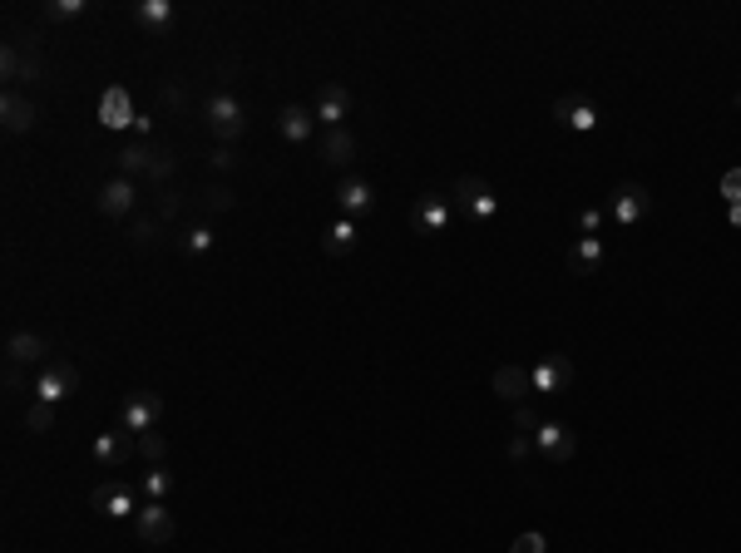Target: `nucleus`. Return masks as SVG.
Wrapping results in <instances>:
<instances>
[{"label": "nucleus", "mask_w": 741, "mask_h": 553, "mask_svg": "<svg viewBox=\"0 0 741 553\" xmlns=\"http://www.w3.org/2000/svg\"><path fill=\"white\" fill-rule=\"evenodd\" d=\"M35 400H50V405H60L65 395L80 391V366L75 361H45V371L35 376Z\"/></svg>", "instance_id": "obj_6"}, {"label": "nucleus", "mask_w": 741, "mask_h": 553, "mask_svg": "<svg viewBox=\"0 0 741 553\" xmlns=\"http://www.w3.org/2000/svg\"><path fill=\"white\" fill-rule=\"evenodd\" d=\"M164 420V395L159 391H129L124 395V405H119V425L129 430V435H144V430H154Z\"/></svg>", "instance_id": "obj_4"}, {"label": "nucleus", "mask_w": 741, "mask_h": 553, "mask_svg": "<svg viewBox=\"0 0 741 553\" xmlns=\"http://www.w3.org/2000/svg\"><path fill=\"white\" fill-rule=\"evenodd\" d=\"M603 218H608V208H578V213H574L578 237H598V228H603Z\"/></svg>", "instance_id": "obj_31"}, {"label": "nucleus", "mask_w": 741, "mask_h": 553, "mask_svg": "<svg viewBox=\"0 0 741 553\" xmlns=\"http://www.w3.org/2000/svg\"><path fill=\"white\" fill-rule=\"evenodd\" d=\"M134 203H139V183H134V178H119V173H114V178L99 188V213H104V218H129Z\"/></svg>", "instance_id": "obj_13"}, {"label": "nucleus", "mask_w": 741, "mask_h": 553, "mask_svg": "<svg viewBox=\"0 0 741 553\" xmlns=\"http://www.w3.org/2000/svg\"><path fill=\"white\" fill-rule=\"evenodd\" d=\"M233 163H238V154H233V149H228V144H223V149H218V154H213V168H218V173H223V168H233Z\"/></svg>", "instance_id": "obj_42"}, {"label": "nucleus", "mask_w": 741, "mask_h": 553, "mask_svg": "<svg viewBox=\"0 0 741 553\" xmlns=\"http://www.w3.org/2000/svg\"><path fill=\"white\" fill-rule=\"evenodd\" d=\"M509 553H549V539H544L539 529H529V534H519V539L509 544Z\"/></svg>", "instance_id": "obj_35"}, {"label": "nucleus", "mask_w": 741, "mask_h": 553, "mask_svg": "<svg viewBox=\"0 0 741 553\" xmlns=\"http://www.w3.org/2000/svg\"><path fill=\"white\" fill-rule=\"evenodd\" d=\"M139 455H144L149 465H164L168 440H164V435H154V430H144V435H139Z\"/></svg>", "instance_id": "obj_32"}, {"label": "nucleus", "mask_w": 741, "mask_h": 553, "mask_svg": "<svg viewBox=\"0 0 741 553\" xmlns=\"http://www.w3.org/2000/svg\"><path fill=\"white\" fill-rule=\"evenodd\" d=\"M134 534L144 539V544H168L173 534H178V519L168 514V504H159V499H149L139 514H134Z\"/></svg>", "instance_id": "obj_11"}, {"label": "nucleus", "mask_w": 741, "mask_h": 553, "mask_svg": "<svg viewBox=\"0 0 741 553\" xmlns=\"http://www.w3.org/2000/svg\"><path fill=\"white\" fill-rule=\"evenodd\" d=\"M129 15H134L144 30H168V25H173V0H139Z\"/></svg>", "instance_id": "obj_24"}, {"label": "nucleus", "mask_w": 741, "mask_h": 553, "mask_svg": "<svg viewBox=\"0 0 741 553\" xmlns=\"http://www.w3.org/2000/svg\"><path fill=\"white\" fill-rule=\"evenodd\" d=\"M603 267V237H578L574 247H569V272L574 277H588V272H598Z\"/></svg>", "instance_id": "obj_23"}, {"label": "nucleus", "mask_w": 741, "mask_h": 553, "mask_svg": "<svg viewBox=\"0 0 741 553\" xmlns=\"http://www.w3.org/2000/svg\"><path fill=\"white\" fill-rule=\"evenodd\" d=\"M653 213V193L643 188V183H618L613 193H608V218L618 223V228H633V223H643Z\"/></svg>", "instance_id": "obj_3"}, {"label": "nucleus", "mask_w": 741, "mask_h": 553, "mask_svg": "<svg viewBox=\"0 0 741 553\" xmlns=\"http://www.w3.org/2000/svg\"><path fill=\"white\" fill-rule=\"evenodd\" d=\"M173 168H178V163H173V154H168V149H154V163H149V183H168V178H173Z\"/></svg>", "instance_id": "obj_34"}, {"label": "nucleus", "mask_w": 741, "mask_h": 553, "mask_svg": "<svg viewBox=\"0 0 741 553\" xmlns=\"http://www.w3.org/2000/svg\"><path fill=\"white\" fill-rule=\"evenodd\" d=\"M139 114H134V99H129V89L124 84H109L104 94H99V124L104 129H129Z\"/></svg>", "instance_id": "obj_14"}, {"label": "nucleus", "mask_w": 741, "mask_h": 553, "mask_svg": "<svg viewBox=\"0 0 741 553\" xmlns=\"http://www.w3.org/2000/svg\"><path fill=\"white\" fill-rule=\"evenodd\" d=\"M529 376H534V391H539V395H564V391H574L578 366H574V356L554 351V356H544Z\"/></svg>", "instance_id": "obj_8"}, {"label": "nucleus", "mask_w": 741, "mask_h": 553, "mask_svg": "<svg viewBox=\"0 0 741 553\" xmlns=\"http://www.w3.org/2000/svg\"><path fill=\"white\" fill-rule=\"evenodd\" d=\"M346 109H351L346 84H322V94H317V119H322L327 129H346Z\"/></svg>", "instance_id": "obj_22"}, {"label": "nucleus", "mask_w": 741, "mask_h": 553, "mask_svg": "<svg viewBox=\"0 0 741 553\" xmlns=\"http://www.w3.org/2000/svg\"><path fill=\"white\" fill-rule=\"evenodd\" d=\"M490 386H494V395H499V400H509V405H529V395H534V376H529L524 366H499Z\"/></svg>", "instance_id": "obj_17"}, {"label": "nucleus", "mask_w": 741, "mask_h": 553, "mask_svg": "<svg viewBox=\"0 0 741 553\" xmlns=\"http://www.w3.org/2000/svg\"><path fill=\"white\" fill-rule=\"evenodd\" d=\"M529 450H534V435H509V445H504V455H509V460H524Z\"/></svg>", "instance_id": "obj_40"}, {"label": "nucleus", "mask_w": 741, "mask_h": 553, "mask_svg": "<svg viewBox=\"0 0 741 553\" xmlns=\"http://www.w3.org/2000/svg\"><path fill=\"white\" fill-rule=\"evenodd\" d=\"M5 391H25V366H10L5 361Z\"/></svg>", "instance_id": "obj_41"}, {"label": "nucleus", "mask_w": 741, "mask_h": 553, "mask_svg": "<svg viewBox=\"0 0 741 553\" xmlns=\"http://www.w3.org/2000/svg\"><path fill=\"white\" fill-rule=\"evenodd\" d=\"M178 208H183V198H178L173 188H164V193H159V223H173V218H178Z\"/></svg>", "instance_id": "obj_38"}, {"label": "nucleus", "mask_w": 741, "mask_h": 553, "mask_svg": "<svg viewBox=\"0 0 741 553\" xmlns=\"http://www.w3.org/2000/svg\"><path fill=\"white\" fill-rule=\"evenodd\" d=\"M84 10H89L84 0H55V5H45L50 20H75V15H84Z\"/></svg>", "instance_id": "obj_37"}, {"label": "nucleus", "mask_w": 741, "mask_h": 553, "mask_svg": "<svg viewBox=\"0 0 741 553\" xmlns=\"http://www.w3.org/2000/svg\"><path fill=\"white\" fill-rule=\"evenodd\" d=\"M356 223H351V218H341V223H331L327 228V237H322V252H327V257H346V252H356Z\"/></svg>", "instance_id": "obj_25"}, {"label": "nucleus", "mask_w": 741, "mask_h": 553, "mask_svg": "<svg viewBox=\"0 0 741 553\" xmlns=\"http://www.w3.org/2000/svg\"><path fill=\"white\" fill-rule=\"evenodd\" d=\"M25 430L50 435V430H55V405H50V400H30V405H25Z\"/></svg>", "instance_id": "obj_29"}, {"label": "nucleus", "mask_w": 741, "mask_h": 553, "mask_svg": "<svg viewBox=\"0 0 741 553\" xmlns=\"http://www.w3.org/2000/svg\"><path fill=\"white\" fill-rule=\"evenodd\" d=\"M539 420H544V415H539L534 405H514V430H519V435H534Z\"/></svg>", "instance_id": "obj_36"}, {"label": "nucleus", "mask_w": 741, "mask_h": 553, "mask_svg": "<svg viewBox=\"0 0 741 553\" xmlns=\"http://www.w3.org/2000/svg\"><path fill=\"white\" fill-rule=\"evenodd\" d=\"M450 198L475 218V223H494L499 218V198H494V188L485 178H475V173H465V178H455V188H450Z\"/></svg>", "instance_id": "obj_2"}, {"label": "nucleus", "mask_w": 741, "mask_h": 553, "mask_svg": "<svg viewBox=\"0 0 741 553\" xmlns=\"http://www.w3.org/2000/svg\"><path fill=\"white\" fill-rule=\"evenodd\" d=\"M45 351H50V341L40 331H10V341H5L10 366H35V361H45Z\"/></svg>", "instance_id": "obj_20"}, {"label": "nucleus", "mask_w": 741, "mask_h": 553, "mask_svg": "<svg viewBox=\"0 0 741 553\" xmlns=\"http://www.w3.org/2000/svg\"><path fill=\"white\" fill-rule=\"evenodd\" d=\"M737 104H741V94H737Z\"/></svg>", "instance_id": "obj_44"}, {"label": "nucleus", "mask_w": 741, "mask_h": 553, "mask_svg": "<svg viewBox=\"0 0 741 553\" xmlns=\"http://www.w3.org/2000/svg\"><path fill=\"white\" fill-rule=\"evenodd\" d=\"M450 223H455V198H445V193H420L411 203V228L420 237L445 233Z\"/></svg>", "instance_id": "obj_5"}, {"label": "nucleus", "mask_w": 741, "mask_h": 553, "mask_svg": "<svg viewBox=\"0 0 741 553\" xmlns=\"http://www.w3.org/2000/svg\"><path fill=\"white\" fill-rule=\"evenodd\" d=\"M0 75H5L10 89H15L20 79H40V55H35V50H25L20 40H10V45L0 50Z\"/></svg>", "instance_id": "obj_15"}, {"label": "nucleus", "mask_w": 741, "mask_h": 553, "mask_svg": "<svg viewBox=\"0 0 741 553\" xmlns=\"http://www.w3.org/2000/svg\"><path fill=\"white\" fill-rule=\"evenodd\" d=\"M233 203H238V198H233L228 183H208V188L198 193V208H203V213H233Z\"/></svg>", "instance_id": "obj_28"}, {"label": "nucleus", "mask_w": 741, "mask_h": 553, "mask_svg": "<svg viewBox=\"0 0 741 553\" xmlns=\"http://www.w3.org/2000/svg\"><path fill=\"white\" fill-rule=\"evenodd\" d=\"M159 233H164V223H159V218H134V247H154V242H159Z\"/></svg>", "instance_id": "obj_33"}, {"label": "nucleus", "mask_w": 741, "mask_h": 553, "mask_svg": "<svg viewBox=\"0 0 741 553\" xmlns=\"http://www.w3.org/2000/svg\"><path fill=\"white\" fill-rule=\"evenodd\" d=\"M208 129H213V139H223V144L233 149V139H243V129H247L243 104H238L233 94H213V99H208Z\"/></svg>", "instance_id": "obj_7"}, {"label": "nucleus", "mask_w": 741, "mask_h": 553, "mask_svg": "<svg viewBox=\"0 0 741 553\" xmlns=\"http://www.w3.org/2000/svg\"><path fill=\"white\" fill-rule=\"evenodd\" d=\"M722 198H727V203H741V168H727V173H722Z\"/></svg>", "instance_id": "obj_39"}, {"label": "nucleus", "mask_w": 741, "mask_h": 553, "mask_svg": "<svg viewBox=\"0 0 741 553\" xmlns=\"http://www.w3.org/2000/svg\"><path fill=\"white\" fill-rule=\"evenodd\" d=\"M0 124H5V134H30V129H35V104H30L20 89H5V99H0Z\"/></svg>", "instance_id": "obj_19"}, {"label": "nucleus", "mask_w": 741, "mask_h": 553, "mask_svg": "<svg viewBox=\"0 0 741 553\" xmlns=\"http://www.w3.org/2000/svg\"><path fill=\"white\" fill-rule=\"evenodd\" d=\"M534 450H539L544 460H554V465L574 460L578 455L574 425H564V420H539V430H534Z\"/></svg>", "instance_id": "obj_9"}, {"label": "nucleus", "mask_w": 741, "mask_h": 553, "mask_svg": "<svg viewBox=\"0 0 741 553\" xmlns=\"http://www.w3.org/2000/svg\"><path fill=\"white\" fill-rule=\"evenodd\" d=\"M554 119H559L564 129H574V134H593V129H598V109H593V99H583V94H564V99L554 104Z\"/></svg>", "instance_id": "obj_16"}, {"label": "nucleus", "mask_w": 741, "mask_h": 553, "mask_svg": "<svg viewBox=\"0 0 741 553\" xmlns=\"http://www.w3.org/2000/svg\"><path fill=\"white\" fill-rule=\"evenodd\" d=\"M144 504H149L144 489H134V484H124V479H104V484H94V494H89V509L104 514V519H134Z\"/></svg>", "instance_id": "obj_1"}, {"label": "nucleus", "mask_w": 741, "mask_h": 553, "mask_svg": "<svg viewBox=\"0 0 741 553\" xmlns=\"http://www.w3.org/2000/svg\"><path fill=\"white\" fill-rule=\"evenodd\" d=\"M322 163L336 168V173H351V163H356V134L351 129H327L322 134Z\"/></svg>", "instance_id": "obj_18"}, {"label": "nucleus", "mask_w": 741, "mask_h": 553, "mask_svg": "<svg viewBox=\"0 0 741 553\" xmlns=\"http://www.w3.org/2000/svg\"><path fill=\"white\" fill-rule=\"evenodd\" d=\"M727 223H732V228H741V203H727Z\"/></svg>", "instance_id": "obj_43"}, {"label": "nucleus", "mask_w": 741, "mask_h": 553, "mask_svg": "<svg viewBox=\"0 0 741 553\" xmlns=\"http://www.w3.org/2000/svg\"><path fill=\"white\" fill-rule=\"evenodd\" d=\"M213 247H218V237H213L208 223H193V228H183V237H178V252L183 257H208Z\"/></svg>", "instance_id": "obj_26"}, {"label": "nucleus", "mask_w": 741, "mask_h": 553, "mask_svg": "<svg viewBox=\"0 0 741 553\" xmlns=\"http://www.w3.org/2000/svg\"><path fill=\"white\" fill-rule=\"evenodd\" d=\"M139 489H144V499H159V504H164L168 494H173V474H168L164 465H149V474H144Z\"/></svg>", "instance_id": "obj_30"}, {"label": "nucleus", "mask_w": 741, "mask_h": 553, "mask_svg": "<svg viewBox=\"0 0 741 553\" xmlns=\"http://www.w3.org/2000/svg\"><path fill=\"white\" fill-rule=\"evenodd\" d=\"M336 203H341V213L356 223V218L376 213V183L361 178V173H341V183H336Z\"/></svg>", "instance_id": "obj_10"}, {"label": "nucleus", "mask_w": 741, "mask_h": 553, "mask_svg": "<svg viewBox=\"0 0 741 553\" xmlns=\"http://www.w3.org/2000/svg\"><path fill=\"white\" fill-rule=\"evenodd\" d=\"M277 129H282L287 144H307L312 129H317V109H307V104H287V109L277 114Z\"/></svg>", "instance_id": "obj_21"}, {"label": "nucleus", "mask_w": 741, "mask_h": 553, "mask_svg": "<svg viewBox=\"0 0 741 553\" xmlns=\"http://www.w3.org/2000/svg\"><path fill=\"white\" fill-rule=\"evenodd\" d=\"M149 163H154V149L134 144V149H124V154H119V178H134V183H139V178L149 173Z\"/></svg>", "instance_id": "obj_27"}, {"label": "nucleus", "mask_w": 741, "mask_h": 553, "mask_svg": "<svg viewBox=\"0 0 741 553\" xmlns=\"http://www.w3.org/2000/svg\"><path fill=\"white\" fill-rule=\"evenodd\" d=\"M129 455H139V435H129L124 425H114L94 440V465H104V470H119Z\"/></svg>", "instance_id": "obj_12"}]
</instances>
